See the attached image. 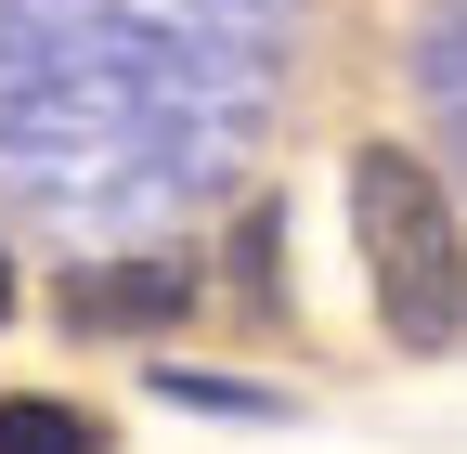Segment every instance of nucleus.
Here are the masks:
<instances>
[{
	"label": "nucleus",
	"instance_id": "obj_1",
	"mask_svg": "<svg viewBox=\"0 0 467 454\" xmlns=\"http://www.w3.org/2000/svg\"><path fill=\"white\" fill-rule=\"evenodd\" d=\"M350 234H364V273H377V325L402 351H454L467 337V234H454L441 169L402 143H364L350 156Z\"/></svg>",
	"mask_w": 467,
	"mask_h": 454
},
{
	"label": "nucleus",
	"instance_id": "obj_2",
	"mask_svg": "<svg viewBox=\"0 0 467 454\" xmlns=\"http://www.w3.org/2000/svg\"><path fill=\"white\" fill-rule=\"evenodd\" d=\"M52 299H66L78 337H156L195 312V260H78Z\"/></svg>",
	"mask_w": 467,
	"mask_h": 454
},
{
	"label": "nucleus",
	"instance_id": "obj_3",
	"mask_svg": "<svg viewBox=\"0 0 467 454\" xmlns=\"http://www.w3.org/2000/svg\"><path fill=\"white\" fill-rule=\"evenodd\" d=\"M234 299H247V325H285V208L273 195L234 221Z\"/></svg>",
	"mask_w": 467,
	"mask_h": 454
},
{
	"label": "nucleus",
	"instance_id": "obj_4",
	"mask_svg": "<svg viewBox=\"0 0 467 454\" xmlns=\"http://www.w3.org/2000/svg\"><path fill=\"white\" fill-rule=\"evenodd\" d=\"M156 389H169V403H182V416H299V403H285V389H260V377H195V364H156Z\"/></svg>",
	"mask_w": 467,
	"mask_h": 454
},
{
	"label": "nucleus",
	"instance_id": "obj_5",
	"mask_svg": "<svg viewBox=\"0 0 467 454\" xmlns=\"http://www.w3.org/2000/svg\"><path fill=\"white\" fill-rule=\"evenodd\" d=\"M0 454H104V428L66 416V403H39V389H14L0 403Z\"/></svg>",
	"mask_w": 467,
	"mask_h": 454
},
{
	"label": "nucleus",
	"instance_id": "obj_6",
	"mask_svg": "<svg viewBox=\"0 0 467 454\" xmlns=\"http://www.w3.org/2000/svg\"><path fill=\"white\" fill-rule=\"evenodd\" d=\"M429 104H441V130L467 143V0L441 14V39H429Z\"/></svg>",
	"mask_w": 467,
	"mask_h": 454
},
{
	"label": "nucleus",
	"instance_id": "obj_7",
	"mask_svg": "<svg viewBox=\"0 0 467 454\" xmlns=\"http://www.w3.org/2000/svg\"><path fill=\"white\" fill-rule=\"evenodd\" d=\"M0 312H14V273H0Z\"/></svg>",
	"mask_w": 467,
	"mask_h": 454
}]
</instances>
